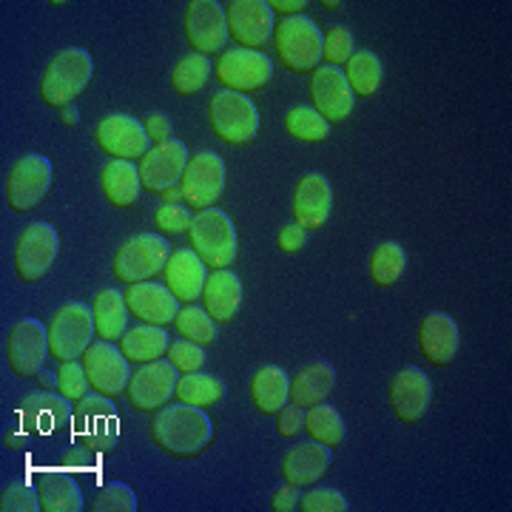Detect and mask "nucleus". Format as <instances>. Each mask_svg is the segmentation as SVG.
I'll list each match as a JSON object with an SVG mask.
<instances>
[{"instance_id":"nucleus-1","label":"nucleus","mask_w":512,"mask_h":512,"mask_svg":"<svg viewBox=\"0 0 512 512\" xmlns=\"http://www.w3.org/2000/svg\"><path fill=\"white\" fill-rule=\"evenodd\" d=\"M151 439L168 456L194 458L214 441L211 416L194 404H165L151 416Z\"/></svg>"},{"instance_id":"nucleus-2","label":"nucleus","mask_w":512,"mask_h":512,"mask_svg":"<svg viewBox=\"0 0 512 512\" xmlns=\"http://www.w3.org/2000/svg\"><path fill=\"white\" fill-rule=\"evenodd\" d=\"M94 74V57L83 46L60 49L40 77V97L46 106L66 109L89 89Z\"/></svg>"},{"instance_id":"nucleus-3","label":"nucleus","mask_w":512,"mask_h":512,"mask_svg":"<svg viewBox=\"0 0 512 512\" xmlns=\"http://www.w3.org/2000/svg\"><path fill=\"white\" fill-rule=\"evenodd\" d=\"M188 242L211 271H225L237 262V228L225 211H217V208L197 211L188 228Z\"/></svg>"},{"instance_id":"nucleus-4","label":"nucleus","mask_w":512,"mask_h":512,"mask_svg":"<svg viewBox=\"0 0 512 512\" xmlns=\"http://www.w3.org/2000/svg\"><path fill=\"white\" fill-rule=\"evenodd\" d=\"M72 436L97 456L111 453L120 444V413L103 393H89L74 404Z\"/></svg>"},{"instance_id":"nucleus-5","label":"nucleus","mask_w":512,"mask_h":512,"mask_svg":"<svg viewBox=\"0 0 512 512\" xmlns=\"http://www.w3.org/2000/svg\"><path fill=\"white\" fill-rule=\"evenodd\" d=\"M274 46L279 52V60L293 74H313L322 66L325 35L311 18L296 15V18H285L276 26Z\"/></svg>"},{"instance_id":"nucleus-6","label":"nucleus","mask_w":512,"mask_h":512,"mask_svg":"<svg viewBox=\"0 0 512 512\" xmlns=\"http://www.w3.org/2000/svg\"><path fill=\"white\" fill-rule=\"evenodd\" d=\"M171 254L174 251L163 234H134L117 248V254L111 259V271L126 285L148 282L157 274H163Z\"/></svg>"},{"instance_id":"nucleus-7","label":"nucleus","mask_w":512,"mask_h":512,"mask_svg":"<svg viewBox=\"0 0 512 512\" xmlns=\"http://www.w3.org/2000/svg\"><path fill=\"white\" fill-rule=\"evenodd\" d=\"M94 328V311L86 302H66L63 308L49 322V348L60 365L66 362H80L83 353L92 348Z\"/></svg>"},{"instance_id":"nucleus-8","label":"nucleus","mask_w":512,"mask_h":512,"mask_svg":"<svg viewBox=\"0 0 512 512\" xmlns=\"http://www.w3.org/2000/svg\"><path fill=\"white\" fill-rule=\"evenodd\" d=\"M208 120H211V128L217 131V137L228 146H248L259 134L256 103L248 94L231 92V89L214 92L211 103H208Z\"/></svg>"},{"instance_id":"nucleus-9","label":"nucleus","mask_w":512,"mask_h":512,"mask_svg":"<svg viewBox=\"0 0 512 512\" xmlns=\"http://www.w3.org/2000/svg\"><path fill=\"white\" fill-rule=\"evenodd\" d=\"M60 254V234L52 222H29L15 245V271L20 282L35 285L55 268Z\"/></svg>"},{"instance_id":"nucleus-10","label":"nucleus","mask_w":512,"mask_h":512,"mask_svg":"<svg viewBox=\"0 0 512 512\" xmlns=\"http://www.w3.org/2000/svg\"><path fill=\"white\" fill-rule=\"evenodd\" d=\"M55 183V168L43 154H23L6 177V202L15 214L35 211Z\"/></svg>"},{"instance_id":"nucleus-11","label":"nucleus","mask_w":512,"mask_h":512,"mask_svg":"<svg viewBox=\"0 0 512 512\" xmlns=\"http://www.w3.org/2000/svg\"><path fill=\"white\" fill-rule=\"evenodd\" d=\"M49 325L37 319H20L6 336V359L12 373L20 379H35L43 373V365L49 359Z\"/></svg>"},{"instance_id":"nucleus-12","label":"nucleus","mask_w":512,"mask_h":512,"mask_svg":"<svg viewBox=\"0 0 512 512\" xmlns=\"http://www.w3.org/2000/svg\"><path fill=\"white\" fill-rule=\"evenodd\" d=\"M183 379V373L171 365L168 359H157L140 365V370L131 373L128 382V404L140 413H154L177 396V384Z\"/></svg>"},{"instance_id":"nucleus-13","label":"nucleus","mask_w":512,"mask_h":512,"mask_svg":"<svg viewBox=\"0 0 512 512\" xmlns=\"http://www.w3.org/2000/svg\"><path fill=\"white\" fill-rule=\"evenodd\" d=\"M225 160L217 151H200L191 157V163L185 168L183 183V202L191 211H205L214 208L225 194Z\"/></svg>"},{"instance_id":"nucleus-14","label":"nucleus","mask_w":512,"mask_h":512,"mask_svg":"<svg viewBox=\"0 0 512 512\" xmlns=\"http://www.w3.org/2000/svg\"><path fill=\"white\" fill-rule=\"evenodd\" d=\"M185 37L188 46L202 57L220 55L228 46V18L217 0H191L185 6Z\"/></svg>"},{"instance_id":"nucleus-15","label":"nucleus","mask_w":512,"mask_h":512,"mask_svg":"<svg viewBox=\"0 0 512 512\" xmlns=\"http://www.w3.org/2000/svg\"><path fill=\"white\" fill-rule=\"evenodd\" d=\"M225 18L228 32L239 43V49L262 52L274 40L276 15L268 0H231L225 6Z\"/></svg>"},{"instance_id":"nucleus-16","label":"nucleus","mask_w":512,"mask_h":512,"mask_svg":"<svg viewBox=\"0 0 512 512\" xmlns=\"http://www.w3.org/2000/svg\"><path fill=\"white\" fill-rule=\"evenodd\" d=\"M83 367H86V376L92 384L94 393H103V396H120L126 393L128 382H131V362L126 359V353L120 350V345L114 342H92V348L83 353Z\"/></svg>"},{"instance_id":"nucleus-17","label":"nucleus","mask_w":512,"mask_h":512,"mask_svg":"<svg viewBox=\"0 0 512 512\" xmlns=\"http://www.w3.org/2000/svg\"><path fill=\"white\" fill-rule=\"evenodd\" d=\"M94 140L114 160H143L151 151V137H148L143 120L131 114H109L94 126Z\"/></svg>"},{"instance_id":"nucleus-18","label":"nucleus","mask_w":512,"mask_h":512,"mask_svg":"<svg viewBox=\"0 0 512 512\" xmlns=\"http://www.w3.org/2000/svg\"><path fill=\"white\" fill-rule=\"evenodd\" d=\"M217 77L222 89H231L239 94H251L265 89L274 77V60L265 52L256 49H231L222 52L217 63Z\"/></svg>"},{"instance_id":"nucleus-19","label":"nucleus","mask_w":512,"mask_h":512,"mask_svg":"<svg viewBox=\"0 0 512 512\" xmlns=\"http://www.w3.org/2000/svg\"><path fill=\"white\" fill-rule=\"evenodd\" d=\"M74 402L66 399L57 390H37L29 393L18 407V419L23 421V427L40 439V436H52L60 430H72Z\"/></svg>"},{"instance_id":"nucleus-20","label":"nucleus","mask_w":512,"mask_h":512,"mask_svg":"<svg viewBox=\"0 0 512 512\" xmlns=\"http://www.w3.org/2000/svg\"><path fill=\"white\" fill-rule=\"evenodd\" d=\"M191 163L188 157V146L183 140L171 137L165 143H157L151 146L143 163H140V180H143V188L151 191V194H165L171 188L183 183L185 168Z\"/></svg>"},{"instance_id":"nucleus-21","label":"nucleus","mask_w":512,"mask_h":512,"mask_svg":"<svg viewBox=\"0 0 512 512\" xmlns=\"http://www.w3.org/2000/svg\"><path fill=\"white\" fill-rule=\"evenodd\" d=\"M313 109L319 111L330 126L345 123L356 109V94L350 89L348 74L339 66H319L311 77Z\"/></svg>"},{"instance_id":"nucleus-22","label":"nucleus","mask_w":512,"mask_h":512,"mask_svg":"<svg viewBox=\"0 0 512 512\" xmlns=\"http://www.w3.org/2000/svg\"><path fill=\"white\" fill-rule=\"evenodd\" d=\"M390 407L393 416L404 424H416L427 416L430 402H433V382L430 376L416 365L402 367L393 379H390Z\"/></svg>"},{"instance_id":"nucleus-23","label":"nucleus","mask_w":512,"mask_h":512,"mask_svg":"<svg viewBox=\"0 0 512 512\" xmlns=\"http://www.w3.org/2000/svg\"><path fill=\"white\" fill-rule=\"evenodd\" d=\"M333 211V188L330 180L319 171L305 174L293 191V222L305 231H316L328 222Z\"/></svg>"},{"instance_id":"nucleus-24","label":"nucleus","mask_w":512,"mask_h":512,"mask_svg":"<svg viewBox=\"0 0 512 512\" xmlns=\"http://www.w3.org/2000/svg\"><path fill=\"white\" fill-rule=\"evenodd\" d=\"M126 305L128 311L134 313L140 322L157 325V328L174 325V319L180 313V299L168 291V285H160V282H137V285H128Z\"/></svg>"},{"instance_id":"nucleus-25","label":"nucleus","mask_w":512,"mask_h":512,"mask_svg":"<svg viewBox=\"0 0 512 512\" xmlns=\"http://www.w3.org/2000/svg\"><path fill=\"white\" fill-rule=\"evenodd\" d=\"M419 348L430 365H450L461 348V330L450 313L433 311L419 322Z\"/></svg>"},{"instance_id":"nucleus-26","label":"nucleus","mask_w":512,"mask_h":512,"mask_svg":"<svg viewBox=\"0 0 512 512\" xmlns=\"http://www.w3.org/2000/svg\"><path fill=\"white\" fill-rule=\"evenodd\" d=\"M330 464H333V456H330L328 444L316 439L302 441V444H293L282 456V476L293 487H311L325 478Z\"/></svg>"},{"instance_id":"nucleus-27","label":"nucleus","mask_w":512,"mask_h":512,"mask_svg":"<svg viewBox=\"0 0 512 512\" xmlns=\"http://www.w3.org/2000/svg\"><path fill=\"white\" fill-rule=\"evenodd\" d=\"M208 276H211L208 274V265L202 262L191 245L174 251L171 259H168V265H165V285H168V291L174 293L180 302H188V305L200 302Z\"/></svg>"},{"instance_id":"nucleus-28","label":"nucleus","mask_w":512,"mask_h":512,"mask_svg":"<svg viewBox=\"0 0 512 512\" xmlns=\"http://www.w3.org/2000/svg\"><path fill=\"white\" fill-rule=\"evenodd\" d=\"M239 305H242V279L231 268L214 271V274L208 276L205 291H202V308L214 316L217 325L234 322V316L239 313Z\"/></svg>"},{"instance_id":"nucleus-29","label":"nucleus","mask_w":512,"mask_h":512,"mask_svg":"<svg viewBox=\"0 0 512 512\" xmlns=\"http://www.w3.org/2000/svg\"><path fill=\"white\" fill-rule=\"evenodd\" d=\"M333 387H336V367L325 359H313L299 367L291 379V402L308 410L325 402L333 393Z\"/></svg>"},{"instance_id":"nucleus-30","label":"nucleus","mask_w":512,"mask_h":512,"mask_svg":"<svg viewBox=\"0 0 512 512\" xmlns=\"http://www.w3.org/2000/svg\"><path fill=\"white\" fill-rule=\"evenodd\" d=\"M251 402L259 413L276 416L291 402V376L282 365H262L251 376Z\"/></svg>"},{"instance_id":"nucleus-31","label":"nucleus","mask_w":512,"mask_h":512,"mask_svg":"<svg viewBox=\"0 0 512 512\" xmlns=\"http://www.w3.org/2000/svg\"><path fill=\"white\" fill-rule=\"evenodd\" d=\"M37 493L43 512H80L86 510L83 504V490L77 478L69 470H49L37 478Z\"/></svg>"},{"instance_id":"nucleus-32","label":"nucleus","mask_w":512,"mask_h":512,"mask_svg":"<svg viewBox=\"0 0 512 512\" xmlns=\"http://www.w3.org/2000/svg\"><path fill=\"white\" fill-rule=\"evenodd\" d=\"M100 185L103 194L109 197L111 205L117 208H131L143 194V180H140V165L131 160H114L103 165L100 171Z\"/></svg>"},{"instance_id":"nucleus-33","label":"nucleus","mask_w":512,"mask_h":512,"mask_svg":"<svg viewBox=\"0 0 512 512\" xmlns=\"http://www.w3.org/2000/svg\"><path fill=\"white\" fill-rule=\"evenodd\" d=\"M94 311V328L97 336L106 339V342H117L123 339L128 330V305L126 293H120L117 288H103V291L94 293L92 299Z\"/></svg>"},{"instance_id":"nucleus-34","label":"nucleus","mask_w":512,"mask_h":512,"mask_svg":"<svg viewBox=\"0 0 512 512\" xmlns=\"http://www.w3.org/2000/svg\"><path fill=\"white\" fill-rule=\"evenodd\" d=\"M168 348H171L168 330L157 328V325H146V322L126 330V336L120 339V350L126 353L128 362H137V365L165 359Z\"/></svg>"},{"instance_id":"nucleus-35","label":"nucleus","mask_w":512,"mask_h":512,"mask_svg":"<svg viewBox=\"0 0 512 512\" xmlns=\"http://www.w3.org/2000/svg\"><path fill=\"white\" fill-rule=\"evenodd\" d=\"M225 393H228V387L222 382L220 376H214V373H185L180 384H177V399L185 404H194V407H214V404H220L225 399Z\"/></svg>"},{"instance_id":"nucleus-36","label":"nucleus","mask_w":512,"mask_h":512,"mask_svg":"<svg viewBox=\"0 0 512 512\" xmlns=\"http://www.w3.org/2000/svg\"><path fill=\"white\" fill-rule=\"evenodd\" d=\"M348 83L356 97H373V94L382 89V77H384V66L376 52H353V57L348 60Z\"/></svg>"},{"instance_id":"nucleus-37","label":"nucleus","mask_w":512,"mask_h":512,"mask_svg":"<svg viewBox=\"0 0 512 512\" xmlns=\"http://www.w3.org/2000/svg\"><path fill=\"white\" fill-rule=\"evenodd\" d=\"M404 268H407V251L399 242H379L370 254V279L379 288H390L402 279Z\"/></svg>"},{"instance_id":"nucleus-38","label":"nucleus","mask_w":512,"mask_h":512,"mask_svg":"<svg viewBox=\"0 0 512 512\" xmlns=\"http://www.w3.org/2000/svg\"><path fill=\"white\" fill-rule=\"evenodd\" d=\"M305 430L311 433V439L322 441L328 447H339L348 436V427H345V419L339 416V410L325 402L305 410Z\"/></svg>"},{"instance_id":"nucleus-39","label":"nucleus","mask_w":512,"mask_h":512,"mask_svg":"<svg viewBox=\"0 0 512 512\" xmlns=\"http://www.w3.org/2000/svg\"><path fill=\"white\" fill-rule=\"evenodd\" d=\"M285 128L299 143H325L330 137V123L313 106H293L285 114Z\"/></svg>"},{"instance_id":"nucleus-40","label":"nucleus","mask_w":512,"mask_h":512,"mask_svg":"<svg viewBox=\"0 0 512 512\" xmlns=\"http://www.w3.org/2000/svg\"><path fill=\"white\" fill-rule=\"evenodd\" d=\"M208 77H211V60L197 55V52H191V55L180 57V60L174 63V69H171V86H174V92L177 94L191 97V94H197L205 89Z\"/></svg>"},{"instance_id":"nucleus-41","label":"nucleus","mask_w":512,"mask_h":512,"mask_svg":"<svg viewBox=\"0 0 512 512\" xmlns=\"http://www.w3.org/2000/svg\"><path fill=\"white\" fill-rule=\"evenodd\" d=\"M174 325L180 330V336L188 339V342H197L202 348H208V345H214L217 342V336H220V330H217V322H214V316L200 308V305H185L177 313V319H174Z\"/></svg>"},{"instance_id":"nucleus-42","label":"nucleus","mask_w":512,"mask_h":512,"mask_svg":"<svg viewBox=\"0 0 512 512\" xmlns=\"http://www.w3.org/2000/svg\"><path fill=\"white\" fill-rule=\"evenodd\" d=\"M92 512H134L137 510V495L123 481H109L103 484L92 498Z\"/></svg>"},{"instance_id":"nucleus-43","label":"nucleus","mask_w":512,"mask_h":512,"mask_svg":"<svg viewBox=\"0 0 512 512\" xmlns=\"http://www.w3.org/2000/svg\"><path fill=\"white\" fill-rule=\"evenodd\" d=\"M0 510L3 512H40L43 504H40V493L37 487L26 484V481H12L3 495H0Z\"/></svg>"},{"instance_id":"nucleus-44","label":"nucleus","mask_w":512,"mask_h":512,"mask_svg":"<svg viewBox=\"0 0 512 512\" xmlns=\"http://www.w3.org/2000/svg\"><path fill=\"white\" fill-rule=\"evenodd\" d=\"M356 43H353V32H350L345 23H336V26H330L328 35H325V63L328 66H339L342 69V63H348L350 57H353V49Z\"/></svg>"},{"instance_id":"nucleus-45","label":"nucleus","mask_w":512,"mask_h":512,"mask_svg":"<svg viewBox=\"0 0 512 512\" xmlns=\"http://www.w3.org/2000/svg\"><path fill=\"white\" fill-rule=\"evenodd\" d=\"M57 393H63L74 404L92 393V384H89L83 362H66V365L60 367V373H57Z\"/></svg>"},{"instance_id":"nucleus-46","label":"nucleus","mask_w":512,"mask_h":512,"mask_svg":"<svg viewBox=\"0 0 512 512\" xmlns=\"http://www.w3.org/2000/svg\"><path fill=\"white\" fill-rule=\"evenodd\" d=\"M299 510L305 512H348L350 501L348 495L342 490H333V487H313L311 493L302 495V504Z\"/></svg>"},{"instance_id":"nucleus-47","label":"nucleus","mask_w":512,"mask_h":512,"mask_svg":"<svg viewBox=\"0 0 512 512\" xmlns=\"http://www.w3.org/2000/svg\"><path fill=\"white\" fill-rule=\"evenodd\" d=\"M154 222L163 234H185L194 222V211L185 202H163L154 214Z\"/></svg>"},{"instance_id":"nucleus-48","label":"nucleus","mask_w":512,"mask_h":512,"mask_svg":"<svg viewBox=\"0 0 512 512\" xmlns=\"http://www.w3.org/2000/svg\"><path fill=\"white\" fill-rule=\"evenodd\" d=\"M168 362L177 367L180 373H197L205 367V348L197 345V342H188V339H180V342H171L168 348Z\"/></svg>"},{"instance_id":"nucleus-49","label":"nucleus","mask_w":512,"mask_h":512,"mask_svg":"<svg viewBox=\"0 0 512 512\" xmlns=\"http://www.w3.org/2000/svg\"><path fill=\"white\" fill-rule=\"evenodd\" d=\"M302 427H305V407L288 402L276 413V433L282 439H296L302 433Z\"/></svg>"},{"instance_id":"nucleus-50","label":"nucleus","mask_w":512,"mask_h":512,"mask_svg":"<svg viewBox=\"0 0 512 512\" xmlns=\"http://www.w3.org/2000/svg\"><path fill=\"white\" fill-rule=\"evenodd\" d=\"M94 467H97V453L89 450L86 444H80V441H74L72 447L66 450V456H63V470H69V473H94Z\"/></svg>"},{"instance_id":"nucleus-51","label":"nucleus","mask_w":512,"mask_h":512,"mask_svg":"<svg viewBox=\"0 0 512 512\" xmlns=\"http://www.w3.org/2000/svg\"><path fill=\"white\" fill-rule=\"evenodd\" d=\"M143 126H146L148 137H151V143H154V146H157V143H165V140H171V117L163 114V111H151V114H146Z\"/></svg>"},{"instance_id":"nucleus-52","label":"nucleus","mask_w":512,"mask_h":512,"mask_svg":"<svg viewBox=\"0 0 512 512\" xmlns=\"http://www.w3.org/2000/svg\"><path fill=\"white\" fill-rule=\"evenodd\" d=\"M279 248L285 251V254H296V251H302L305 248V242H308V231L302 228V225H285V228H279Z\"/></svg>"},{"instance_id":"nucleus-53","label":"nucleus","mask_w":512,"mask_h":512,"mask_svg":"<svg viewBox=\"0 0 512 512\" xmlns=\"http://www.w3.org/2000/svg\"><path fill=\"white\" fill-rule=\"evenodd\" d=\"M302 504V487H293L285 481V487H279L271 498V510L274 512H293Z\"/></svg>"},{"instance_id":"nucleus-54","label":"nucleus","mask_w":512,"mask_h":512,"mask_svg":"<svg viewBox=\"0 0 512 512\" xmlns=\"http://www.w3.org/2000/svg\"><path fill=\"white\" fill-rule=\"evenodd\" d=\"M29 439H35V436L23 427V421L20 419L15 427H9V430L3 433V444H6L9 450H26V447H29Z\"/></svg>"},{"instance_id":"nucleus-55","label":"nucleus","mask_w":512,"mask_h":512,"mask_svg":"<svg viewBox=\"0 0 512 512\" xmlns=\"http://www.w3.org/2000/svg\"><path fill=\"white\" fill-rule=\"evenodd\" d=\"M305 0H271V9H274V15H285V18H296V15H302L305 12Z\"/></svg>"},{"instance_id":"nucleus-56","label":"nucleus","mask_w":512,"mask_h":512,"mask_svg":"<svg viewBox=\"0 0 512 512\" xmlns=\"http://www.w3.org/2000/svg\"><path fill=\"white\" fill-rule=\"evenodd\" d=\"M60 120L66 123V126H77L80 123V111H77V106H66V109H60Z\"/></svg>"},{"instance_id":"nucleus-57","label":"nucleus","mask_w":512,"mask_h":512,"mask_svg":"<svg viewBox=\"0 0 512 512\" xmlns=\"http://www.w3.org/2000/svg\"><path fill=\"white\" fill-rule=\"evenodd\" d=\"M37 382H40V390H57L55 373H40V376H37Z\"/></svg>"},{"instance_id":"nucleus-58","label":"nucleus","mask_w":512,"mask_h":512,"mask_svg":"<svg viewBox=\"0 0 512 512\" xmlns=\"http://www.w3.org/2000/svg\"><path fill=\"white\" fill-rule=\"evenodd\" d=\"M163 197H165V202H180V200H183V191H180V185H177V188L165 191Z\"/></svg>"},{"instance_id":"nucleus-59","label":"nucleus","mask_w":512,"mask_h":512,"mask_svg":"<svg viewBox=\"0 0 512 512\" xmlns=\"http://www.w3.org/2000/svg\"><path fill=\"white\" fill-rule=\"evenodd\" d=\"M325 9H342V3L339 0H325Z\"/></svg>"}]
</instances>
